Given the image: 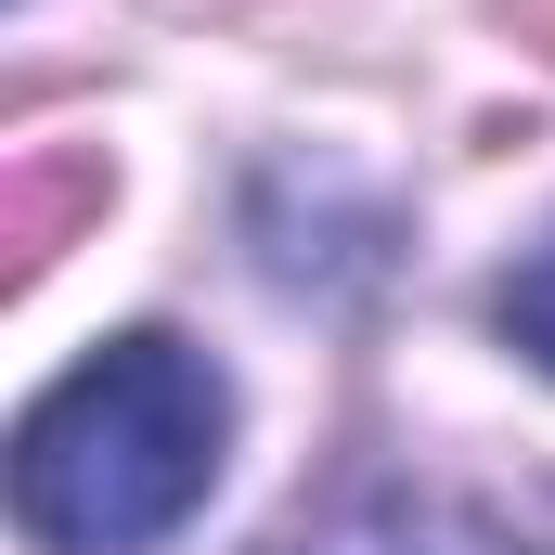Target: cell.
<instances>
[{
    "instance_id": "3",
    "label": "cell",
    "mask_w": 555,
    "mask_h": 555,
    "mask_svg": "<svg viewBox=\"0 0 555 555\" xmlns=\"http://www.w3.org/2000/svg\"><path fill=\"white\" fill-rule=\"evenodd\" d=\"M78 220H104V155H26V168L0 181V272L39 284L65 259Z\"/></svg>"
},
{
    "instance_id": "5",
    "label": "cell",
    "mask_w": 555,
    "mask_h": 555,
    "mask_svg": "<svg viewBox=\"0 0 555 555\" xmlns=\"http://www.w3.org/2000/svg\"><path fill=\"white\" fill-rule=\"evenodd\" d=\"M504 26H517V39H530V52L555 65V0H504Z\"/></svg>"
},
{
    "instance_id": "2",
    "label": "cell",
    "mask_w": 555,
    "mask_h": 555,
    "mask_svg": "<svg viewBox=\"0 0 555 555\" xmlns=\"http://www.w3.org/2000/svg\"><path fill=\"white\" fill-rule=\"evenodd\" d=\"M272 555H530V530L478 491H414V478H375L323 517H297Z\"/></svg>"
},
{
    "instance_id": "4",
    "label": "cell",
    "mask_w": 555,
    "mask_h": 555,
    "mask_svg": "<svg viewBox=\"0 0 555 555\" xmlns=\"http://www.w3.org/2000/svg\"><path fill=\"white\" fill-rule=\"evenodd\" d=\"M491 323H504V336H517V349L555 375V233H543V246H530L504 284H491Z\"/></svg>"
},
{
    "instance_id": "1",
    "label": "cell",
    "mask_w": 555,
    "mask_h": 555,
    "mask_svg": "<svg viewBox=\"0 0 555 555\" xmlns=\"http://www.w3.org/2000/svg\"><path fill=\"white\" fill-rule=\"evenodd\" d=\"M220 439H233V388L207 349H181L155 323L104 336L13 426V517L52 555H142L207 504Z\"/></svg>"
}]
</instances>
